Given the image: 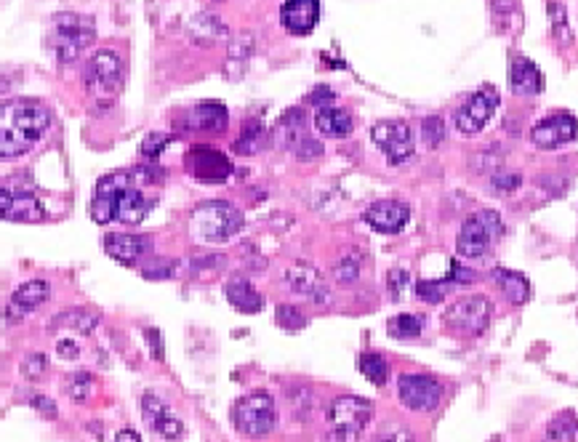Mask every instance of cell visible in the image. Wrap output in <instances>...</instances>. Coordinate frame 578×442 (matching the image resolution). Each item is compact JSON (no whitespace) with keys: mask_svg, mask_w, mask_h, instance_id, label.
<instances>
[{"mask_svg":"<svg viewBox=\"0 0 578 442\" xmlns=\"http://www.w3.org/2000/svg\"><path fill=\"white\" fill-rule=\"evenodd\" d=\"M51 128V112L37 99L0 102V160H14L35 149V144Z\"/></svg>","mask_w":578,"mask_h":442,"instance_id":"6da1fadb","label":"cell"},{"mask_svg":"<svg viewBox=\"0 0 578 442\" xmlns=\"http://www.w3.org/2000/svg\"><path fill=\"white\" fill-rule=\"evenodd\" d=\"M227 120H230V112H227L224 104L219 102L195 104V107L187 112V128H190V131L219 134V131L227 128Z\"/></svg>","mask_w":578,"mask_h":442,"instance_id":"cb8c5ba5","label":"cell"},{"mask_svg":"<svg viewBox=\"0 0 578 442\" xmlns=\"http://www.w3.org/2000/svg\"><path fill=\"white\" fill-rule=\"evenodd\" d=\"M147 344L152 346V355H155L158 360H163V341H160V334H158L155 328L147 331Z\"/></svg>","mask_w":578,"mask_h":442,"instance_id":"c3c4849f","label":"cell"},{"mask_svg":"<svg viewBox=\"0 0 578 442\" xmlns=\"http://www.w3.org/2000/svg\"><path fill=\"white\" fill-rule=\"evenodd\" d=\"M277 325L285 331H302L306 325V314L294 304H280L277 306Z\"/></svg>","mask_w":578,"mask_h":442,"instance_id":"d590c367","label":"cell"},{"mask_svg":"<svg viewBox=\"0 0 578 442\" xmlns=\"http://www.w3.org/2000/svg\"><path fill=\"white\" fill-rule=\"evenodd\" d=\"M424 331V320L418 314H397L395 320H389V334L395 339H418Z\"/></svg>","mask_w":578,"mask_h":442,"instance_id":"1f68e13d","label":"cell"},{"mask_svg":"<svg viewBox=\"0 0 578 442\" xmlns=\"http://www.w3.org/2000/svg\"><path fill=\"white\" fill-rule=\"evenodd\" d=\"M123 75H126V67H123V59L118 51L112 48H99L91 62H88V86L102 91V94H115L120 91L123 86Z\"/></svg>","mask_w":578,"mask_h":442,"instance_id":"7c38bea8","label":"cell"},{"mask_svg":"<svg viewBox=\"0 0 578 442\" xmlns=\"http://www.w3.org/2000/svg\"><path fill=\"white\" fill-rule=\"evenodd\" d=\"M496 107H499V94L493 88L477 91V94H472L467 102L459 107V112H456V128L461 134H467V137H475V134H480L488 126V120L493 118Z\"/></svg>","mask_w":578,"mask_h":442,"instance_id":"30bf717a","label":"cell"},{"mask_svg":"<svg viewBox=\"0 0 578 442\" xmlns=\"http://www.w3.org/2000/svg\"><path fill=\"white\" fill-rule=\"evenodd\" d=\"M336 280H339L341 285H346V283H355L357 280V274H360V264H357V259L355 256H344L339 264H336Z\"/></svg>","mask_w":578,"mask_h":442,"instance_id":"ab89813d","label":"cell"},{"mask_svg":"<svg viewBox=\"0 0 578 442\" xmlns=\"http://www.w3.org/2000/svg\"><path fill=\"white\" fill-rule=\"evenodd\" d=\"M288 285L315 304H328V285L323 280V274L317 272L309 264H294L288 272Z\"/></svg>","mask_w":578,"mask_h":442,"instance_id":"44dd1931","label":"cell"},{"mask_svg":"<svg viewBox=\"0 0 578 442\" xmlns=\"http://www.w3.org/2000/svg\"><path fill=\"white\" fill-rule=\"evenodd\" d=\"M374 403L357 395H341L328 408V429L336 440H357L374 421Z\"/></svg>","mask_w":578,"mask_h":442,"instance_id":"277c9868","label":"cell"},{"mask_svg":"<svg viewBox=\"0 0 578 442\" xmlns=\"http://www.w3.org/2000/svg\"><path fill=\"white\" fill-rule=\"evenodd\" d=\"M501 230L504 224L496 211H482L470 216L456 240V253L464 259H482L490 251V245L501 238Z\"/></svg>","mask_w":578,"mask_h":442,"instance_id":"5b68a950","label":"cell"},{"mask_svg":"<svg viewBox=\"0 0 578 442\" xmlns=\"http://www.w3.org/2000/svg\"><path fill=\"white\" fill-rule=\"evenodd\" d=\"M232 421L235 429L245 437H264L274 429L277 421V410H274V400L267 392H251L243 400L235 403L232 408Z\"/></svg>","mask_w":578,"mask_h":442,"instance_id":"8992f818","label":"cell"},{"mask_svg":"<svg viewBox=\"0 0 578 442\" xmlns=\"http://www.w3.org/2000/svg\"><path fill=\"white\" fill-rule=\"evenodd\" d=\"M493 280L499 283L501 293L510 299L511 304H525L531 299V283L522 277L520 272H511V270H496L493 272Z\"/></svg>","mask_w":578,"mask_h":442,"instance_id":"f1b7e54d","label":"cell"},{"mask_svg":"<svg viewBox=\"0 0 578 442\" xmlns=\"http://www.w3.org/2000/svg\"><path fill=\"white\" fill-rule=\"evenodd\" d=\"M43 216H46V211L30 190L0 184V219H5V221H40Z\"/></svg>","mask_w":578,"mask_h":442,"instance_id":"4fadbf2b","label":"cell"},{"mask_svg":"<svg viewBox=\"0 0 578 442\" xmlns=\"http://www.w3.org/2000/svg\"><path fill=\"white\" fill-rule=\"evenodd\" d=\"M152 211V200L139 190L137 184L131 181L115 200V221L120 224H129V227H137L147 219V213Z\"/></svg>","mask_w":578,"mask_h":442,"instance_id":"7402d4cb","label":"cell"},{"mask_svg":"<svg viewBox=\"0 0 578 442\" xmlns=\"http://www.w3.org/2000/svg\"><path fill=\"white\" fill-rule=\"evenodd\" d=\"M104 251L126 264V267H134L139 259H144L147 253H152V238L147 235H131V232H112L104 238Z\"/></svg>","mask_w":578,"mask_h":442,"instance_id":"ac0fdd59","label":"cell"},{"mask_svg":"<svg viewBox=\"0 0 578 442\" xmlns=\"http://www.w3.org/2000/svg\"><path fill=\"white\" fill-rule=\"evenodd\" d=\"M48 296H51V285H48L46 280H27V283H22V285L14 291L8 306H5L8 323H19L25 314H30L33 309H37L40 304H46Z\"/></svg>","mask_w":578,"mask_h":442,"instance_id":"d6986e66","label":"cell"},{"mask_svg":"<svg viewBox=\"0 0 578 442\" xmlns=\"http://www.w3.org/2000/svg\"><path fill=\"white\" fill-rule=\"evenodd\" d=\"M397 397L413 413H432L440 406L442 386L429 374H403L397 378Z\"/></svg>","mask_w":578,"mask_h":442,"instance_id":"ba28073f","label":"cell"},{"mask_svg":"<svg viewBox=\"0 0 578 442\" xmlns=\"http://www.w3.org/2000/svg\"><path fill=\"white\" fill-rule=\"evenodd\" d=\"M243 230V211L230 200H205L190 216V232L198 242H227Z\"/></svg>","mask_w":578,"mask_h":442,"instance_id":"7a4b0ae2","label":"cell"},{"mask_svg":"<svg viewBox=\"0 0 578 442\" xmlns=\"http://www.w3.org/2000/svg\"><path fill=\"white\" fill-rule=\"evenodd\" d=\"M141 416H144L147 427H150L155 435L166 437V440H179V437L184 435L181 418H179L160 397H155V395H144V397H141Z\"/></svg>","mask_w":578,"mask_h":442,"instance_id":"9a60e30c","label":"cell"},{"mask_svg":"<svg viewBox=\"0 0 578 442\" xmlns=\"http://www.w3.org/2000/svg\"><path fill=\"white\" fill-rule=\"evenodd\" d=\"M54 325H62V328H72L77 331L80 336H88L97 325H99V314L97 312H88V309H69V312H62Z\"/></svg>","mask_w":578,"mask_h":442,"instance_id":"f546056e","label":"cell"},{"mask_svg":"<svg viewBox=\"0 0 578 442\" xmlns=\"http://www.w3.org/2000/svg\"><path fill=\"white\" fill-rule=\"evenodd\" d=\"M227 302L235 306L238 312H243V314H256V312L264 309L262 293H259V291L253 288V283L245 280V277H232V280L227 283Z\"/></svg>","mask_w":578,"mask_h":442,"instance_id":"4316f807","label":"cell"},{"mask_svg":"<svg viewBox=\"0 0 578 442\" xmlns=\"http://www.w3.org/2000/svg\"><path fill=\"white\" fill-rule=\"evenodd\" d=\"M477 274L472 272V270H467V267H461V264H450V274H448V280L450 283H472L475 280Z\"/></svg>","mask_w":578,"mask_h":442,"instance_id":"ee69618b","label":"cell"},{"mask_svg":"<svg viewBox=\"0 0 578 442\" xmlns=\"http://www.w3.org/2000/svg\"><path fill=\"white\" fill-rule=\"evenodd\" d=\"M94 392V375L91 374H75L69 375L67 381V395L75 403H86Z\"/></svg>","mask_w":578,"mask_h":442,"instance_id":"8d00e7d4","label":"cell"},{"mask_svg":"<svg viewBox=\"0 0 578 442\" xmlns=\"http://www.w3.org/2000/svg\"><path fill=\"white\" fill-rule=\"evenodd\" d=\"M576 139V118L573 115H552L533 126L531 141L539 149H560L573 144Z\"/></svg>","mask_w":578,"mask_h":442,"instance_id":"5bb4252c","label":"cell"},{"mask_svg":"<svg viewBox=\"0 0 578 442\" xmlns=\"http://www.w3.org/2000/svg\"><path fill=\"white\" fill-rule=\"evenodd\" d=\"M408 283V274L403 272V270H397V272L389 274V291H392V296L397 299L400 296V291H403V285Z\"/></svg>","mask_w":578,"mask_h":442,"instance_id":"7dc6e473","label":"cell"},{"mask_svg":"<svg viewBox=\"0 0 578 442\" xmlns=\"http://www.w3.org/2000/svg\"><path fill=\"white\" fill-rule=\"evenodd\" d=\"M294 152H296V158H299V160H317V158L323 155V144H320L317 139L304 137L299 144H296V149H294Z\"/></svg>","mask_w":578,"mask_h":442,"instance_id":"b9f144b4","label":"cell"},{"mask_svg":"<svg viewBox=\"0 0 578 442\" xmlns=\"http://www.w3.org/2000/svg\"><path fill=\"white\" fill-rule=\"evenodd\" d=\"M510 86L514 97H539L544 88V75L531 59L514 57L510 67Z\"/></svg>","mask_w":578,"mask_h":442,"instance_id":"603a6c76","label":"cell"},{"mask_svg":"<svg viewBox=\"0 0 578 442\" xmlns=\"http://www.w3.org/2000/svg\"><path fill=\"white\" fill-rule=\"evenodd\" d=\"M173 270H176V264L173 262H166V264H158V267H147L144 270V277H150V280H155V277H173Z\"/></svg>","mask_w":578,"mask_h":442,"instance_id":"bcb514c9","label":"cell"},{"mask_svg":"<svg viewBox=\"0 0 578 442\" xmlns=\"http://www.w3.org/2000/svg\"><path fill=\"white\" fill-rule=\"evenodd\" d=\"M97 37V25L83 14H57L51 25V48L62 65L75 62Z\"/></svg>","mask_w":578,"mask_h":442,"instance_id":"3957f363","label":"cell"},{"mask_svg":"<svg viewBox=\"0 0 578 442\" xmlns=\"http://www.w3.org/2000/svg\"><path fill=\"white\" fill-rule=\"evenodd\" d=\"M520 184H522V179L517 173H499V176H493V190L501 192V195H510Z\"/></svg>","mask_w":578,"mask_h":442,"instance_id":"7bdbcfd3","label":"cell"},{"mask_svg":"<svg viewBox=\"0 0 578 442\" xmlns=\"http://www.w3.org/2000/svg\"><path fill=\"white\" fill-rule=\"evenodd\" d=\"M546 437H549V440H563V442L576 440V413H573V410H568L565 416H557V418L549 424Z\"/></svg>","mask_w":578,"mask_h":442,"instance_id":"d6a6232c","label":"cell"},{"mask_svg":"<svg viewBox=\"0 0 578 442\" xmlns=\"http://www.w3.org/2000/svg\"><path fill=\"white\" fill-rule=\"evenodd\" d=\"M552 14H554V33L560 35L563 27H565V8L557 5V3H552Z\"/></svg>","mask_w":578,"mask_h":442,"instance_id":"f907efd6","label":"cell"},{"mask_svg":"<svg viewBox=\"0 0 578 442\" xmlns=\"http://www.w3.org/2000/svg\"><path fill=\"white\" fill-rule=\"evenodd\" d=\"M315 128H317L323 137L344 139L352 134V118H349L346 109L325 104V107H320V109L315 112Z\"/></svg>","mask_w":578,"mask_h":442,"instance_id":"484cf974","label":"cell"},{"mask_svg":"<svg viewBox=\"0 0 578 442\" xmlns=\"http://www.w3.org/2000/svg\"><path fill=\"white\" fill-rule=\"evenodd\" d=\"M170 139L169 134H150V137L144 139V144H141V155L144 158H158L163 149H166V144H169Z\"/></svg>","mask_w":578,"mask_h":442,"instance_id":"60d3db41","label":"cell"},{"mask_svg":"<svg viewBox=\"0 0 578 442\" xmlns=\"http://www.w3.org/2000/svg\"><path fill=\"white\" fill-rule=\"evenodd\" d=\"M33 406L37 410H43L46 416H51V418L57 416V408H54V403H51L48 397H33Z\"/></svg>","mask_w":578,"mask_h":442,"instance_id":"816d5d0a","label":"cell"},{"mask_svg":"<svg viewBox=\"0 0 578 442\" xmlns=\"http://www.w3.org/2000/svg\"><path fill=\"white\" fill-rule=\"evenodd\" d=\"M280 22L288 33L309 35L320 22V0H285Z\"/></svg>","mask_w":578,"mask_h":442,"instance_id":"ffe728a7","label":"cell"},{"mask_svg":"<svg viewBox=\"0 0 578 442\" xmlns=\"http://www.w3.org/2000/svg\"><path fill=\"white\" fill-rule=\"evenodd\" d=\"M442 139H445V123H442L440 115H429L424 123H421V141L427 147H440Z\"/></svg>","mask_w":578,"mask_h":442,"instance_id":"74e56055","label":"cell"},{"mask_svg":"<svg viewBox=\"0 0 578 442\" xmlns=\"http://www.w3.org/2000/svg\"><path fill=\"white\" fill-rule=\"evenodd\" d=\"M360 374L366 375L368 381H374L376 386H384L387 384V363H384V357L376 355V352H366L360 357Z\"/></svg>","mask_w":578,"mask_h":442,"instance_id":"e575fe53","label":"cell"},{"mask_svg":"<svg viewBox=\"0 0 578 442\" xmlns=\"http://www.w3.org/2000/svg\"><path fill=\"white\" fill-rule=\"evenodd\" d=\"M131 181H134V170H115L99 179L94 190V200H91V219L97 224L115 221V200Z\"/></svg>","mask_w":578,"mask_h":442,"instance_id":"8fae6325","label":"cell"},{"mask_svg":"<svg viewBox=\"0 0 578 442\" xmlns=\"http://www.w3.org/2000/svg\"><path fill=\"white\" fill-rule=\"evenodd\" d=\"M328 99H334V91H331V88H315V91L306 97V104H323L328 102Z\"/></svg>","mask_w":578,"mask_h":442,"instance_id":"681fc988","label":"cell"},{"mask_svg":"<svg viewBox=\"0 0 578 442\" xmlns=\"http://www.w3.org/2000/svg\"><path fill=\"white\" fill-rule=\"evenodd\" d=\"M187 33L192 37V43H198V46H213L219 37H227V27L213 14H198L190 22Z\"/></svg>","mask_w":578,"mask_h":442,"instance_id":"83f0119b","label":"cell"},{"mask_svg":"<svg viewBox=\"0 0 578 442\" xmlns=\"http://www.w3.org/2000/svg\"><path fill=\"white\" fill-rule=\"evenodd\" d=\"M46 368H48V360H46V355H40V352H37V355H27L25 363H22V374H25V378H30V381L43 378Z\"/></svg>","mask_w":578,"mask_h":442,"instance_id":"f35d334b","label":"cell"},{"mask_svg":"<svg viewBox=\"0 0 578 442\" xmlns=\"http://www.w3.org/2000/svg\"><path fill=\"white\" fill-rule=\"evenodd\" d=\"M306 137V118L302 109H288L277 123H274L273 141L280 149H296V144Z\"/></svg>","mask_w":578,"mask_h":442,"instance_id":"d4e9b609","label":"cell"},{"mask_svg":"<svg viewBox=\"0 0 578 442\" xmlns=\"http://www.w3.org/2000/svg\"><path fill=\"white\" fill-rule=\"evenodd\" d=\"M57 352H59L65 360H77V357H80V349H77V344H75L72 339L57 341Z\"/></svg>","mask_w":578,"mask_h":442,"instance_id":"f6af8a7d","label":"cell"},{"mask_svg":"<svg viewBox=\"0 0 578 442\" xmlns=\"http://www.w3.org/2000/svg\"><path fill=\"white\" fill-rule=\"evenodd\" d=\"M493 317V304L485 296H467L459 299L456 304H450L445 309L442 320L445 328L456 331V334H467V336H480Z\"/></svg>","mask_w":578,"mask_h":442,"instance_id":"52a82bcc","label":"cell"},{"mask_svg":"<svg viewBox=\"0 0 578 442\" xmlns=\"http://www.w3.org/2000/svg\"><path fill=\"white\" fill-rule=\"evenodd\" d=\"M450 285H453L450 280H418L416 283V296L424 304H440Z\"/></svg>","mask_w":578,"mask_h":442,"instance_id":"836d02e7","label":"cell"},{"mask_svg":"<svg viewBox=\"0 0 578 442\" xmlns=\"http://www.w3.org/2000/svg\"><path fill=\"white\" fill-rule=\"evenodd\" d=\"M187 170L198 179V181H208V184H219L232 173V163L227 160V155L216 152V149H205L198 147L187 155Z\"/></svg>","mask_w":578,"mask_h":442,"instance_id":"2e32d148","label":"cell"},{"mask_svg":"<svg viewBox=\"0 0 578 442\" xmlns=\"http://www.w3.org/2000/svg\"><path fill=\"white\" fill-rule=\"evenodd\" d=\"M264 147V123L248 120L240 131V139L235 141V152L240 155H256Z\"/></svg>","mask_w":578,"mask_h":442,"instance_id":"4dcf8cb0","label":"cell"},{"mask_svg":"<svg viewBox=\"0 0 578 442\" xmlns=\"http://www.w3.org/2000/svg\"><path fill=\"white\" fill-rule=\"evenodd\" d=\"M363 219L384 235H395L400 232L410 221V208L403 200H378V203L368 205Z\"/></svg>","mask_w":578,"mask_h":442,"instance_id":"e0dca14e","label":"cell"},{"mask_svg":"<svg viewBox=\"0 0 578 442\" xmlns=\"http://www.w3.org/2000/svg\"><path fill=\"white\" fill-rule=\"evenodd\" d=\"M115 440H134V442H139V440H141V435H139V432H134V429H120V432L115 435Z\"/></svg>","mask_w":578,"mask_h":442,"instance_id":"f5cc1de1","label":"cell"},{"mask_svg":"<svg viewBox=\"0 0 578 442\" xmlns=\"http://www.w3.org/2000/svg\"><path fill=\"white\" fill-rule=\"evenodd\" d=\"M371 137H374L376 147L384 152L389 166H403L406 160L413 158V134H410L408 123H403V120L376 123Z\"/></svg>","mask_w":578,"mask_h":442,"instance_id":"9c48e42d","label":"cell"}]
</instances>
